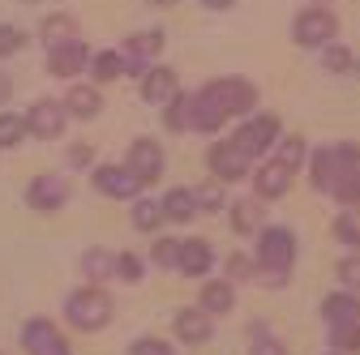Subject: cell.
Instances as JSON below:
<instances>
[{"label": "cell", "instance_id": "obj_1", "mask_svg": "<svg viewBox=\"0 0 360 355\" xmlns=\"http://www.w3.org/2000/svg\"><path fill=\"white\" fill-rule=\"evenodd\" d=\"M257 91L245 81V77H223V81H210L206 91L189 95V124L202 128V133H214L228 116H245L253 107Z\"/></svg>", "mask_w": 360, "mask_h": 355}, {"label": "cell", "instance_id": "obj_2", "mask_svg": "<svg viewBox=\"0 0 360 355\" xmlns=\"http://www.w3.org/2000/svg\"><path fill=\"white\" fill-rule=\"evenodd\" d=\"M65 313H69V321H73L77 330H86V334H90V330H103V326L112 321V295L99 291V287H82V291L69 295Z\"/></svg>", "mask_w": 360, "mask_h": 355}, {"label": "cell", "instance_id": "obj_3", "mask_svg": "<svg viewBox=\"0 0 360 355\" xmlns=\"http://www.w3.org/2000/svg\"><path fill=\"white\" fill-rule=\"evenodd\" d=\"M292 261H296V240H292L288 227L262 232V240H257V270H270V274H275V283H283V274H288Z\"/></svg>", "mask_w": 360, "mask_h": 355}, {"label": "cell", "instance_id": "obj_4", "mask_svg": "<svg viewBox=\"0 0 360 355\" xmlns=\"http://www.w3.org/2000/svg\"><path fill=\"white\" fill-rule=\"evenodd\" d=\"M124 171H129L138 185H155L159 175H163V150H159V142H150V138H138V142H133L129 154H124Z\"/></svg>", "mask_w": 360, "mask_h": 355}, {"label": "cell", "instance_id": "obj_5", "mask_svg": "<svg viewBox=\"0 0 360 355\" xmlns=\"http://www.w3.org/2000/svg\"><path fill=\"white\" fill-rule=\"evenodd\" d=\"M335 30H339V22H335V13H326V9H304V13L296 18V26H292V34H296L300 48H322V43L335 39Z\"/></svg>", "mask_w": 360, "mask_h": 355}, {"label": "cell", "instance_id": "obj_6", "mask_svg": "<svg viewBox=\"0 0 360 355\" xmlns=\"http://www.w3.org/2000/svg\"><path fill=\"white\" fill-rule=\"evenodd\" d=\"M65 120H69L65 103L39 99V103L26 112V133H34V138H43V142H52V138H60V133H65Z\"/></svg>", "mask_w": 360, "mask_h": 355}, {"label": "cell", "instance_id": "obj_7", "mask_svg": "<svg viewBox=\"0 0 360 355\" xmlns=\"http://www.w3.org/2000/svg\"><path fill=\"white\" fill-rule=\"evenodd\" d=\"M279 138V116H270V112H262V116H253L240 133H236V138H232V146L240 150V154H262L270 142H275Z\"/></svg>", "mask_w": 360, "mask_h": 355}, {"label": "cell", "instance_id": "obj_8", "mask_svg": "<svg viewBox=\"0 0 360 355\" xmlns=\"http://www.w3.org/2000/svg\"><path fill=\"white\" fill-rule=\"evenodd\" d=\"M86 65H90V48H86V43H77V39L52 43V52H48V73L52 77H77Z\"/></svg>", "mask_w": 360, "mask_h": 355}, {"label": "cell", "instance_id": "obj_9", "mask_svg": "<svg viewBox=\"0 0 360 355\" xmlns=\"http://www.w3.org/2000/svg\"><path fill=\"white\" fill-rule=\"evenodd\" d=\"M22 342H26L30 355H69V342L56 334L52 321H43V317H30L22 326Z\"/></svg>", "mask_w": 360, "mask_h": 355}, {"label": "cell", "instance_id": "obj_10", "mask_svg": "<svg viewBox=\"0 0 360 355\" xmlns=\"http://www.w3.org/2000/svg\"><path fill=\"white\" fill-rule=\"evenodd\" d=\"M163 48V30H146V34H129L124 39V48L116 52L124 73H146V60Z\"/></svg>", "mask_w": 360, "mask_h": 355}, {"label": "cell", "instance_id": "obj_11", "mask_svg": "<svg viewBox=\"0 0 360 355\" xmlns=\"http://www.w3.org/2000/svg\"><path fill=\"white\" fill-rule=\"evenodd\" d=\"M69 201V185L56 180V175H34L26 185V206L30 210H60Z\"/></svg>", "mask_w": 360, "mask_h": 355}, {"label": "cell", "instance_id": "obj_12", "mask_svg": "<svg viewBox=\"0 0 360 355\" xmlns=\"http://www.w3.org/2000/svg\"><path fill=\"white\" fill-rule=\"evenodd\" d=\"M288 185H292V167H288V163H279V159L262 163V167H257V175H253L257 201H275V197H283V193H288Z\"/></svg>", "mask_w": 360, "mask_h": 355}, {"label": "cell", "instance_id": "obj_13", "mask_svg": "<svg viewBox=\"0 0 360 355\" xmlns=\"http://www.w3.org/2000/svg\"><path fill=\"white\" fill-rule=\"evenodd\" d=\"M210 171H214V180H240L249 171V154H240L232 142H219L210 146Z\"/></svg>", "mask_w": 360, "mask_h": 355}, {"label": "cell", "instance_id": "obj_14", "mask_svg": "<svg viewBox=\"0 0 360 355\" xmlns=\"http://www.w3.org/2000/svg\"><path fill=\"white\" fill-rule=\"evenodd\" d=\"M322 317L330 321V330H339V326H360V295H352V291H335V295H326Z\"/></svg>", "mask_w": 360, "mask_h": 355}, {"label": "cell", "instance_id": "obj_15", "mask_svg": "<svg viewBox=\"0 0 360 355\" xmlns=\"http://www.w3.org/2000/svg\"><path fill=\"white\" fill-rule=\"evenodd\" d=\"M90 180H95V189H99L103 197H133V193L142 189L124 167H95V175H90Z\"/></svg>", "mask_w": 360, "mask_h": 355}, {"label": "cell", "instance_id": "obj_16", "mask_svg": "<svg viewBox=\"0 0 360 355\" xmlns=\"http://www.w3.org/2000/svg\"><path fill=\"white\" fill-rule=\"evenodd\" d=\"M210 265H214V248L206 244V240H185V244H180V257H176V270H185L189 279L198 274H206L210 270Z\"/></svg>", "mask_w": 360, "mask_h": 355}, {"label": "cell", "instance_id": "obj_17", "mask_svg": "<svg viewBox=\"0 0 360 355\" xmlns=\"http://www.w3.org/2000/svg\"><path fill=\"white\" fill-rule=\"evenodd\" d=\"M146 81H142V99L146 103H172L180 91H176V73L167 69V65H159V69H146L142 73Z\"/></svg>", "mask_w": 360, "mask_h": 355}, {"label": "cell", "instance_id": "obj_18", "mask_svg": "<svg viewBox=\"0 0 360 355\" xmlns=\"http://www.w3.org/2000/svg\"><path fill=\"white\" fill-rule=\"evenodd\" d=\"M65 112L77 116V120H95L103 112V95L95 91V86H73L69 99H65Z\"/></svg>", "mask_w": 360, "mask_h": 355}, {"label": "cell", "instance_id": "obj_19", "mask_svg": "<svg viewBox=\"0 0 360 355\" xmlns=\"http://www.w3.org/2000/svg\"><path fill=\"white\" fill-rule=\"evenodd\" d=\"M210 313H202V308H180L176 313V334L185 342H206L210 338Z\"/></svg>", "mask_w": 360, "mask_h": 355}, {"label": "cell", "instance_id": "obj_20", "mask_svg": "<svg viewBox=\"0 0 360 355\" xmlns=\"http://www.w3.org/2000/svg\"><path fill=\"white\" fill-rule=\"evenodd\" d=\"M163 218L167 223H193V214H198V201H193V189H172L163 197Z\"/></svg>", "mask_w": 360, "mask_h": 355}, {"label": "cell", "instance_id": "obj_21", "mask_svg": "<svg viewBox=\"0 0 360 355\" xmlns=\"http://www.w3.org/2000/svg\"><path fill=\"white\" fill-rule=\"evenodd\" d=\"M232 304H236L232 283H206L202 287V313H228Z\"/></svg>", "mask_w": 360, "mask_h": 355}, {"label": "cell", "instance_id": "obj_22", "mask_svg": "<svg viewBox=\"0 0 360 355\" xmlns=\"http://www.w3.org/2000/svg\"><path fill=\"white\" fill-rule=\"evenodd\" d=\"M82 270L90 274V283H99V279L116 274V257H112L108 248H90V253L82 257Z\"/></svg>", "mask_w": 360, "mask_h": 355}, {"label": "cell", "instance_id": "obj_23", "mask_svg": "<svg viewBox=\"0 0 360 355\" xmlns=\"http://www.w3.org/2000/svg\"><path fill=\"white\" fill-rule=\"evenodd\" d=\"M257 218H262L257 197H249V201H236V206H232V227H236V232H257Z\"/></svg>", "mask_w": 360, "mask_h": 355}, {"label": "cell", "instance_id": "obj_24", "mask_svg": "<svg viewBox=\"0 0 360 355\" xmlns=\"http://www.w3.org/2000/svg\"><path fill=\"white\" fill-rule=\"evenodd\" d=\"M90 73H95V81H116L124 73V65H120L116 52H99L95 60H90Z\"/></svg>", "mask_w": 360, "mask_h": 355}, {"label": "cell", "instance_id": "obj_25", "mask_svg": "<svg viewBox=\"0 0 360 355\" xmlns=\"http://www.w3.org/2000/svg\"><path fill=\"white\" fill-rule=\"evenodd\" d=\"M22 133H26V116H13V112H5V116H0V150L18 146V142H22Z\"/></svg>", "mask_w": 360, "mask_h": 355}, {"label": "cell", "instance_id": "obj_26", "mask_svg": "<svg viewBox=\"0 0 360 355\" xmlns=\"http://www.w3.org/2000/svg\"><path fill=\"white\" fill-rule=\"evenodd\" d=\"M159 218H163L159 201H138V206H133V227H138V232H155Z\"/></svg>", "mask_w": 360, "mask_h": 355}, {"label": "cell", "instance_id": "obj_27", "mask_svg": "<svg viewBox=\"0 0 360 355\" xmlns=\"http://www.w3.org/2000/svg\"><path fill=\"white\" fill-rule=\"evenodd\" d=\"M167 128L172 133H185L189 128V95H176L167 103Z\"/></svg>", "mask_w": 360, "mask_h": 355}, {"label": "cell", "instance_id": "obj_28", "mask_svg": "<svg viewBox=\"0 0 360 355\" xmlns=\"http://www.w3.org/2000/svg\"><path fill=\"white\" fill-rule=\"evenodd\" d=\"M330 180H335V163H330V146H326V150H318V159H313V185L330 189Z\"/></svg>", "mask_w": 360, "mask_h": 355}, {"label": "cell", "instance_id": "obj_29", "mask_svg": "<svg viewBox=\"0 0 360 355\" xmlns=\"http://www.w3.org/2000/svg\"><path fill=\"white\" fill-rule=\"evenodd\" d=\"M22 48H26V30L0 22V56H13V52H22Z\"/></svg>", "mask_w": 360, "mask_h": 355}, {"label": "cell", "instance_id": "obj_30", "mask_svg": "<svg viewBox=\"0 0 360 355\" xmlns=\"http://www.w3.org/2000/svg\"><path fill=\"white\" fill-rule=\"evenodd\" d=\"M176 257H180V240H159V244L150 248V261L159 265V270H167V265H176Z\"/></svg>", "mask_w": 360, "mask_h": 355}, {"label": "cell", "instance_id": "obj_31", "mask_svg": "<svg viewBox=\"0 0 360 355\" xmlns=\"http://www.w3.org/2000/svg\"><path fill=\"white\" fill-rule=\"evenodd\" d=\"M335 236H339L343 244H352V248H360V218H352V214H343V218H335Z\"/></svg>", "mask_w": 360, "mask_h": 355}, {"label": "cell", "instance_id": "obj_32", "mask_svg": "<svg viewBox=\"0 0 360 355\" xmlns=\"http://www.w3.org/2000/svg\"><path fill=\"white\" fill-rule=\"evenodd\" d=\"M69 34H73V18H48V22H43V39H48V48L60 43V39H69Z\"/></svg>", "mask_w": 360, "mask_h": 355}, {"label": "cell", "instance_id": "obj_33", "mask_svg": "<svg viewBox=\"0 0 360 355\" xmlns=\"http://www.w3.org/2000/svg\"><path fill=\"white\" fill-rule=\"evenodd\" d=\"M279 163H288L292 171L304 163V138H288L283 146H279Z\"/></svg>", "mask_w": 360, "mask_h": 355}, {"label": "cell", "instance_id": "obj_34", "mask_svg": "<svg viewBox=\"0 0 360 355\" xmlns=\"http://www.w3.org/2000/svg\"><path fill=\"white\" fill-rule=\"evenodd\" d=\"M339 279H343V287L360 291V253H352V257L339 261Z\"/></svg>", "mask_w": 360, "mask_h": 355}, {"label": "cell", "instance_id": "obj_35", "mask_svg": "<svg viewBox=\"0 0 360 355\" xmlns=\"http://www.w3.org/2000/svg\"><path fill=\"white\" fill-rule=\"evenodd\" d=\"M330 193H335L339 201H360V171H356V175H343V180H335Z\"/></svg>", "mask_w": 360, "mask_h": 355}, {"label": "cell", "instance_id": "obj_36", "mask_svg": "<svg viewBox=\"0 0 360 355\" xmlns=\"http://www.w3.org/2000/svg\"><path fill=\"white\" fill-rule=\"evenodd\" d=\"M253 338H257V342H253V355H288L283 342H275V338L266 334V326H253Z\"/></svg>", "mask_w": 360, "mask_h": 355}, {"label": "cell", "instance_id": "obj_37", "mask_svg": "<svg viewBox=\"0 0 360 355\" xmlns=\"http://www.w3.org/2000/svg\"><path fill=\"white\" fill-rule=\"evenodd\" d=\"M129 355H176L172 351V342H163V338H138L129 347Z\"/></svg>", "mask_w": 360, "mask_h": 355}, {"label": "cell", "instance_id": "obj_38", "mask_svg": "<svg viewBox=\"0 0 360 355\" xmlns=\"http://www.w3.org/2000/svg\"><path fill=\"white\" fill-rule=\"evenodd\" d=\"M330 338L339 351H360V326H339V330H330Z\"/></svg>", "mask_w": 360, "mask_h": 355}, {"label": "cell", "instance_id": "obj_39", "mask_svg": "<svg viewBox=\"0 0 360 355\" xmlns=\"http://www.w3.org/2000/svg\"><path fill=\"white\" fill-rule=\"evenodd\" d=\"M116 274L129 279V283H138V279H142V261L133 257V253H120V257H116Z\"/></svg>", "mask_w": 360, "mask_h": 355}, {"label": "cell", "instance_id": "obj_40", "mask_svg": "<svg viewBox=\"0 0 360 355\" xmlns=\"http://www.w3.org/2000/svg\"><path fill=\"white\" fill-rule=\"evenodd\" d=\"M193 201L206 206V210H219L223 206V189L219 185H202V189H193Z\"/></svg>", "mask_w": 360, "mask_h": 355}, {"label": "cell", "instance_id": "obj_41", "mask_svg": "<svg viewBox=\"0 0 360 355\" xmlns=\"http://www.w3.org/2000/svg\"><path fill=\"white\" fill-rule=\"evenodd\" d=\"M322 65H326L330 73H343V69H352V52H347V48H330V52L322 56Z\"/></svg>", "mask_w": 360, "mask_h": 355}, {"label": "cell", "instance_id": "obj_42", "mask_svg": "<svg viewBox=\"0 0 360 355\" xmlns=\"http://www.w3.org/2000/svg\"><path fill=\"white\" fill-rule=\"evenodd\" d=\"M69 163H73V167H86V163H90V146H86V142L69 146Z\"/></svg>", "mask_w": 360, "mask_h": 355}, {"label": "cell", "instance_id": "obj_43", "mask_svg": "<svg viewBox=\"0 0 360 355\" xmlns=\"http://www.w3.org/2000/svg\"><path fill=\"white\" fill-rule=\"evenodd\" d=\"M9 95H13V77L0 69V103H9Z\"/></svg>", "mask_w": 360, "mask_h": 355}, {"label": "cell", "instance_id": "obj_44", "mask_svg": "<svg viewBox=\"0 0 360 355\" xmlns=\"http://www.w3.org/2000/svg\"><path fill=\"white\" fill-rule=\"evenodd\" d=\"M228 265H232V274H236V279H245V274L253 270V261H245V257H232Z\"/></svg>", "mask_w": 360, "mask_h": 355}, {"label": "cell", "instance_id": "obj_45", "mask_svg": "<svg viewBox=\"0 0 360 355\" xmlns=\"http://www.w3.org/2000/svg\"><path fill=\"white\" fill-rule=\"evenodd\" d=\"M202 5H206V9H232L236 0H202Z\"/></svg>", "mask_w": 360, "mask_h": 355}, {"label": "cell", "instance_id": "obj_46", "mask_svg": "<svg viewBox=\"0 0 360 355\" xmlns=\"http://www.w3.org/2000/svg\"><path fill=\"white\" fill-rule=\"evenodd\" d=\"M150 5H176V0H150Z\"/></svg>", "mask_w": 360, "mask_h": 355}, {"label": "cell", "instance_id": "obj_47", "mask_svg": "<svg viewBox=\"0 0 360 355\" xmlns=\"http://www.w3.org/2000/svg\"><path fill=\"white\" fill-rule=\"evenodd\" d=\"M26 5H34V0H26Z\"/></svg>", "mask_w": 360, "mask_h": 355}, {"label": "cell", "instance_id": "obj_48", "mask_svg": "<svg viewBox=\"0 0 360 355\" xmlns=\"http://www.w3.org/2000/svg\"><path fill=\"white\" fill-rule=\"evenodd\" d=\"M318 5H322V0H318Z\"/></svg>", "mask_w": 360, "mask_h": 355}]
</instances>
